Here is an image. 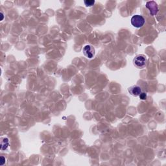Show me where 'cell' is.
I'll return each mask as SVG.
<instances>
[{"mask_svg": "<svg viewBox=\"0 0 166 166\" xmlns=\"http://www.w3.org/2000/svg\"><path fill=\"white\" fill-rule=\"evenodd\" d=\"M133 64L138 69H143L144 68L147 62V56L143 54H139L136 55L135 59H133Z\"/></svg>", "mask_w": 166, "mask_h": 166, "instance_id": "1", "label": "cell"}, {"mask_svg": "<svg viewBox=\"0 0 166 166\" xmlns=\"http://www.w3.org/2000/svg\"><path fill=\"white\" fill-rule=\"evenodd\" d=\"M145 22V18L141 15H135L131 18V24L136 28L142 27Z\"/></svg>", "mask_w": 166, "mask_h": 166, "instance_id": "2", "label": "cell"}, {"mask_svg": "<svg viewBox=\"0 0 166 166\" xmlns=\"http://www.w3.org/2000/svg\"><path fill=\"white\" fill-rule=\"evenodd\" d=\"M82 52L88 59L93 58L95 54V48L92 45H86L82 49Z\"/></svg>", "mask_w": 166, "mask_h": 166, "instance_id": "3", "label": "cell"}, {"mask_svg": "<svg viewBox=\"0 0 166 166\" xmlns=\"http://www.w3.org/2000/svg\"><path fill=\"white\" fill-rule=\"evenodd\" d=\"M146 7L149 10L150 13H151V15L152 16L156 15L157 14L158 11V5L154 1H151V2H147V3H146Z\"/></svg>", "mask_w": 166, "mask_h": 166, "instance_id": "4", "label": "cell"}, {"mask_svg": "<svg viewBox=\"0 0 166 166\" xmlns=\"http://www.w3.org/2000/svg\"><path fill=\"white\" fill-rule=\"evenodd\" d=\"M128 91L131 95L135 97L139 96V95L142 92L141 87L138 85H134L132 86H131L130 88H129Z\"/></svg>", "mask_w": 166, "mask_h": 166, "instance_id": "5", "label": "cell"}, {"mask_svg": "<svg viewBox=\"0 0 166 166\" xmlns=\"http://www.w3.org/2000/svg\"><path fill=\"white\" fill-rule=\"evenodd\" d=\"M9 145V141L8 138H3L2 140L1 143V149L2 150H5L7 149Z\"/></svg>", "mask_w": 166, "mask_h": 166, "instance_id": "6", "label": "cell"}, {"mask_svg": "<svg viewBox=\"0 0 166 166\" xmlns=\"http://www.w3.org/2000/svg\"><path fill=\"white\" fill-rule=\"evenodd\" d=\"M84 3L86 7H92L95 3L94 0H85Z\"/></svg>", "mask_w": 166, "mask_h": 166, "instance_id": "7", "label": "cell"}, {"mask_svg": "<svg viewBox=\"0 0 166 166\" xmlns=\"http://www.w3.org/2000/svg\"><path fill=\"white\" fill-rule=\"evenodd\" d=\"M139 99H141V100L144 101V100H146L147 99V93H146L142 92L141 93H140L139 95Z\"/></svg>", "mask_w": 166, "mask_h": 166, "instance_id": "8", "label": "cell"}, {"mask_svg": "<svg viewBox=\"0 0 166 166\" xmlns=\"http://www.w3.org/2000/svg\"><path fill=\"white\" fill-rule=\"evenodd\" d=\"M5 163V158L3 156H1V163H0V165H3Z\"/></svg>", "mask_w": 166, "mask_h": 166, "instance_id": "9", "label": "cell"}]
</instances>
